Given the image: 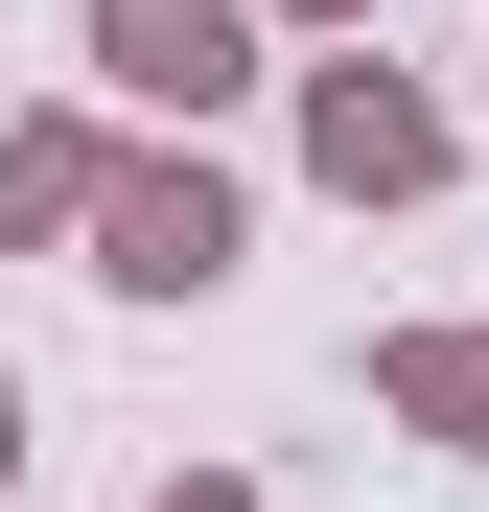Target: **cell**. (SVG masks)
<instances>
[{"instance_id": "obj_3", "label": "cell", "mask_w": 489, "mask_h": 512, "mask_svg": "<svg viewBox=\"0 0 489 512\" xmlns=\"http://www.w3.org/2000/svg\"><path fill=\"white\" fill-rule=\"evenodd\" d=\"M94 94L117 117H233L257 94V0H94Z\"/></svg>"}, {"instance_id": "obj_2", "label": "cell", "mask_w": 489, "mask_h": 512, "mask_svg": "<svg viewBox=\"0 0 489 512\" xmlns=\"http://www.w3.org/2000/svg\"><path fill=\"white\" fill-rule=\"evenodd\" d=\"M443 163H466V117H443V94H420L373 24H326V70H303V187H350V210H420Z\"/></svg>"}, {"instance_id": "obj_4", "label": "cell", "mask_w": 489, "mask_h": 512, "mask_svg": "<svg viewBox=\"0 0 489 512\" xmlns=\"http://www.w3.org/2000/svg\"><path fill=\"white\" fill-rule=\"evenodd\" d=\"M94 187H117V117H0V256L94 233Z\"/></svg>"}, {"instance_id": "obj_7", "label": "cell", "mask_w": 489, "mask_h": 512, "mask_svg": "<svg viewBox=\"0 0 489 512\" xmlns=\"http://www.w3.org/2000/svg\"><path fill=\"white\" fill-rule=\"evenodd\" d=\"M257 24H373V0H257Z\"/></svg>"}, {"instance_id": "obj_6", "label": "cell", "mask_w": 489, "mask_h": 512, "mask_svg": "<svg viewBox=\"0 0 489 512\" xmlns=\"http://www.w3.org/2000/svg\"><path fill=\"white\" fill-rule=\"evenodd\" d=\"M140 512H257V489H233V466H187V489H140Z\"/></svg>"}, {"instance_id": "obj_8", "label": "cell", "mask_w": 489, "mask_h": 512, "mask_svg": "<svg viewBox=\"0 0 489 512\" xmlns=\"http://www.w3.org/2000/svg\"><path fill=\"white\" fill-rule=\"evenodd\" d=\"M0 489H24V373H0Z\"/></svg>"}, {"instance_id": "obj_1", "label": "cell", "mask_w": 489, "mask_h": 512, "mask_svg": "<svg viewBox=\"0 0 489 512\" xmlns=\"http://www.w3.org/2000/svg\"><path fill=\"white\" fill-rule=\"evenodd\" d=\"M233 256H257V187L210 163V117H140L117 187H94V280H117V303H210Z\"/></svg>"}, {"instance_id": "obj_5", "label": "cell", "mask_w": 489, "mask_h": 512, "mask_svg": "<svg viewBox=\"0 0 489 512\" xmlns=\"http://www.w3.org/2000/svg\"><path fill=\"white\" fill-rule=\"evenodd\" d=\"M373 396L420 419L443 466H489V326H396V350H373Z\"/></svg>"}]
</instances>
